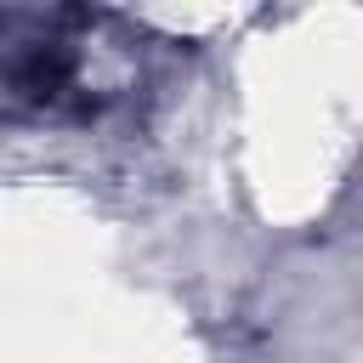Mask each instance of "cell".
<instances>
[{
  "label": "cell",
  "mask_w": 363,
  "mask_h": 363,
  "mask_svg": "<svg viewBox=\"0 0 363 363\" xmlns=\"http://www.w3.org/2000/svg\"><path fill=\"white\" fill-rule=\"evenodd\" d=\"M130 79L125 40L102 34L85 11H51V17H17L6 40V96L23 113L40 119H85L108 108Z\"/></svg>",
  "instance_id": "6da1fadb"
}]
</instances>
